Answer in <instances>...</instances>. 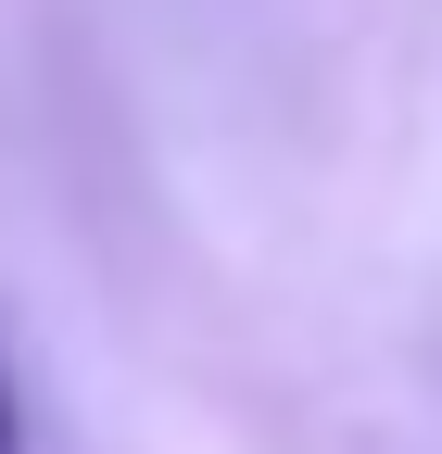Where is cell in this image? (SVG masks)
Here are the masks:
<instances>
[{
    "mask_svg": "<svg viewBox=\"0 0 442 454\" xmlns=\"http://www.w3.org/2000/svg\"><path fill=\"white\" fill-rule=\"evenodd\" d=\"M0 454H26V404H13V366H0Z\"/></svg>",
    "mask_w": 442,
    "mask_h": 454,
    "instance_id": "1",
    "label": "cell"
}]
</instances>
